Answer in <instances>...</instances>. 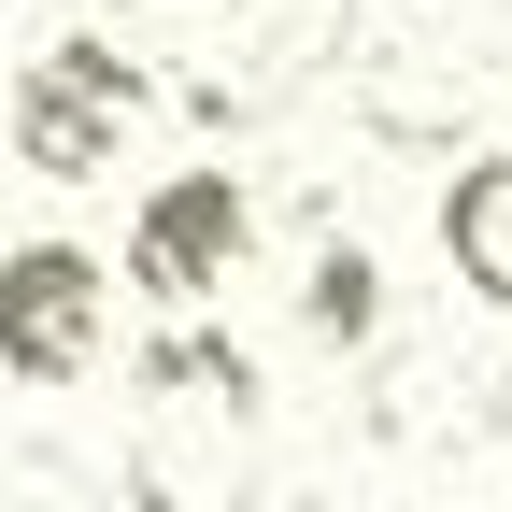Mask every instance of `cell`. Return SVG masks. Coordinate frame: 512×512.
Instances as JSON below:
<instances>
[{"instance_id":"7","label":"cell","mask_w":512,"mask_h":512,"mask_svg":"<svg viewBox=\"0 0 512 512\" xmlns=\"http://www.w3.org/2000/svg\"><path fill=\"white\" fill-rule=\"evenodd\" d=\"M285 313H299V342H313V356H370V342H384V271H370V242H342L328 214H313Z\"/></svg>"},{"instance_id":"2","label":"cell","mask_w":512,"mask_h":512,"mask_svg":"<svg viewBox=\"0 0 512 512\" xmlns=\"http://www.w3.org/2000/svg\"><path fill=\"white\" fill-rule=\"evenodd\" d=\"M114 328V271L86 242H15L0 256V370L15 384H86Z\"/></svg>"},{"instance_id":"10","label":"cell","mask_w":512,"mask_h":512,"mask_svg":"<svg viewBox=\"0 0 512 512\" xmlns=\"http://www.w3.org/2000/svg\"><path fill=\"white\" fill-rule=\"evenodd\" d=\"M456 413H470V384H456V356H441V342H399V356H384V384H370V441H399V456H413V441H441Z\"/></svg>"},{"instance_id":"4","label":"cell","mask_w":512,"mask_h":512,"mask_svg":"<svg viewBox=\"0 0 512 512\" xmlns=\"http://www.w3.org/2000/svg\"><path fill=\"white\" fill-rule=\"evenodd\" d=\"M342 114L370 128L384 157H456L470 143V72L456 57H427V43H342Z\"/></svg>"},{"instance_id":"13","label":"cell","mask_w":512,"mask_h":512,"mask_svg":"<svg viewBox=\"0 0 512 512\" xmlns=\"http://www.w3.org/2000/svg\"><path fill=\"white\" fill-rule=\"evenodd\" d=\"M484 427H498V441H512V370H498V399H484Z\"/></svg>"},{"instance_id":"6","label":"cell","mask_w":512,"mask_h":512,"mask_svg":"<svg viewBox=\"0 0 512 512\" xmlns=\"http://www.w3.org/2000/svg\"><path fill=\"white\" fill-rule=\"evenodd\" d=\"M128 498H157V512H228L242 498V427L228 413H143V441H128Z\"/></svg>"},{"instance_id":"8","label":"cell","mask_w":512,"mask_h":512,"mask_svg":"<svg viewBox=\"0 0 512 512\" xmlns=\"http://www.w3.org/2000/svg\"><path fill=\"white\" fill-rule=\"evenodd\" d=\"M143 399H157V413H228V427H256V356H242L228 328H157V342H143Z\"/></svg>"},{"instance_id":"12","label":"cell","mask_w":512,"mask_h":512,"mask_svg":"<svg viewBox=\"0 0 512 512\" xmlns=\"http://www.w3.org/2000/svg\"><path fill=\"white\" fill-rule=\"evenodd\" d=\"M0 498H114V470L57 456V441H15V456H0Z\"/></svg>"},{"instance_id":"9","label":"cell","mask_w":512,"mask_h":512,"mask_svg":"<svg viewBox=\"0 0 512 512\" xmlns=\"http://www.w3.org/2000/svg\"><path fill=\"white\" fill-rule=\"evenodd\" d=\"M441 256H456V285L484 313H512V157H470L441 185Z\"/></svg>"},{"instance_id":"14","label":"cell","mask_w":512,"mask_h":512,"mask_svg":"<svg viewBox=\"0 0 512 512\" xmlns=\"http://www.w3.org/2000/svg\"><path fill=\"white\" fill-rule=\"evenodd\" d=\"M498 86H512V0H498Z\"/></svg>"},{"instance_id":"1","label":"cell","mask_w":512,"mask_h":512,"mask_svg":"<svg viewBox=\"0 0 512 512\" xmlns=\"http://www.w3.org/2000/svg\"><path fill=\"white\" fill-rule=\"evenodd\" d=\"M356 43V0H228V29L200 43L214 72H185V114L200 128H271L299 86H328Z\"/></svg>"},{"instance_id":"3","label":"cell","mask_w":512,"mask_h":512,"mask_svg":"<svg viewBox=\"0 0 512 512\" xmlns=\"http://www.w3.org/2000/svg\"><path fill=\"white\" fill-rule=\"evenodd\" d=\"M242 256H256V185L242 171H171L157 200L128 214V285L171 299V313H200Z\"/></svg>"},{"instance_id":"15","label":"cell","mask_w":512,"mask_h":512,"mask_svg":"<svg viewBox=\"0 0 512 512\" xmlns=\"http://www.w3.org/2000/svg\"><path fill=\"white\" fill-rule=\"evenodd\" d=\"M114 15H143V0H114Z\"/></svg>"},{"instance_id":"5","label":"cell","mask_w":512,"mask_h":512,"mask_svg":"<svg viewBox=\"0 0 512 512\" xmlns=\"http://www.w3.org/2000/svg\"><path fill=\"white\" fill-rule=\"evenodd\" d=\"M0 143H15V171H43V185H100L114 143H128V114H114L100 86H72L57 57H29L15 100H0Z\"/></svg>"},{"instance_id":"11","label":"cell","mask_w":512,"mask_h":512,"mask_svg":"<svg viewBox=\"0 0 512 512\" xmlns=\"http://www.w3.org/2000/svg\"><path fill=\"white\" fill-rule=\"evenodd\" d=\"M43 57H57V72H72V86H100L114 114H143V100H157V72H143V57H128V43H100V29H72V43H43Z\"/></svg>"}]
</instances>
